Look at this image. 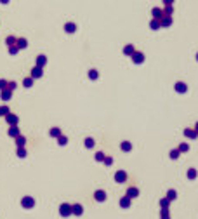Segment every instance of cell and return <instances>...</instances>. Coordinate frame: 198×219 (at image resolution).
Segmentation results:
<instances>
[{"instance_id":"12","label":"cell","mask_w":198,"mask_h":219,"mask_svg":"<svg viewBox=\"0 0 198 219\" xmlns=\"http://www.w3.org/2000/svg\"><path fill=\"white\" fill-rule=\"evenodd\" d=\"M42 75H44V70H42L40 66H35V68L31 70V78H33V80H35V78H40Z\"/></svg>"},{"instance_id":"31","label":"cell","mask_w":198,"mask_h":219,"mask_svg":"<svg viewBox=\"0 0 198 219\" xmlns=\"http://www.w3.org/2000/svg\"><path fill=\"white\" fill-rule=\"evenodd\" d=\"M168 205H170V200L165 197V198H160V207L162 209H168Z\"/></svg>"},{"instance_id":"33","label":"cell","mask_w":198,"mask_h":219,"mask_svg":"<svg viewBox=\"0 0 198 219\" xmlns=\"http://www.w3.org/2000/svg\"><path fill=\"white\" fill-rule=\"evenodd\" d=\"M179 155H181V153H179V149H177V148H176V149H170V153H168V157H170L172 160H177V158H179Z\"/></svg>"},{"instance_id":"8","label":"cell","mask_w":198,"mask_h":219,"mask_svg":"<svg viewBox=\"0 0 198 219\" xmlns=\"http://www.w3.org/2000/svg\"><path fill=\"white\" fill-rule=\"evenodd\" d=\"M172 16H163V18H160V28H168L170 24H172Z\"/></svg>"},{"instance_id":"45","label":"cell","mask_w":198,"mask_h":219,"mask_svg":"<svg viewBox=\"0 0 198 219\" xmlns=\"http://www.w3.org/2000/svg\"><path fill=\"white\" fill-rule=\"evenodd\" d=\"M0 2H2V4H7V2H9V0H0Z\"/></svg>"},{"instance_id":"16","label":"cell","mask_w":198,"mask_h":219,"mask_svg":"<svg viewBox=\"0 0 198 219\" xmlns=\"http://www.w3.org/2000/svg\"><path fill=\"white\" fill-rule=\"evenodd\" d=\"M16 47H18V49H26V47H28V40L26 38H18L16 40Z\"/></svg>"},{"instance_id":"6","label":"cell","mask_w":198,"mask_h":219,"mask_svg":"<svg viewBox=\"0 0 198 219\" xmlns=\"http://www.w3.org/2000/svg\"><path fill=\"white\" fill-rule=\"evenodd\" d=\"M5 120H7V124H9V125H18V122H19V117L9 111V113L5 115Z\"/></svg>"},{"instance_id":"27","label":"cell","mask_w":198,"mask_h":219,"mask_svg":"<svg viewBox=\"0 0 198 219\" xmlns=\"http://www.w3.org/2000/svg\"><path fill=\"white\" fill-rule=\"evenodd\" d=\"M10 96H12V90H9V89H4V90H2V99H4V101H9Z\"/></svg>"},{"instance_id":"15","label":"cell","mask_w":198,"mask_h":219,"mask_svg":"<svg viewBox=\"0 0 198 219\" xmlns=\"http://www.w3.org/2000/svg\"><path fill=\"white\" fill-rule=\"evenodd\" d=\"M64 31H66V33H75V31H77V23H71V21L66 23V24H64Z\"/></svg>"},{"instance_id":"42","label":"cell","mask_w":198,"mask_h":219,"mask_svg":"<svg viewBox=\"0 0 198 219\" xmlns=\"http://www.w3.org/2000/svg\"><path fill=\"white\" fill-rule=\"evenodd\" d=\"M18 50H19V49H18L16 45H10V47H9V52L12 54V56H14V54H18Z\"/></svg>"},{"instance_id":"46","label":"cell","mask_w":198,"mask_h":219,"mask_svg":"<svg viewBox=\"0 0 198 219\" xmlns=\"http://www.w3.org/2000/svg\"><path fill=\"white\" fill-rule=\"evenodd\" d=\"M195 130H197V132H198V122H197V125H195Z\"/></svg>"},{"instance_id":"20","label":"cell","mask_w":198,"mask_h":219,"mask_svg":"<svg viewBox=\"0 0 198 219\" xmlns=\"http://www.w3.org/2000/svg\"><path fill=\"white\" fill-rule=\"evenodd\" d=\"M197 176H198V172H197V169H188V172H186V178H188L189 181L197 179Z\"/></svg>"},{"instance_id":"34","label":"cell","mask_w":198,"mask_h":219,"mask_svg":"<svg viewBox=\"0 0 198 219\" xmlns=\"http://www.w3.org/2000/svg\"><path fill=\"white\" fill-rule=\"evenodd\" d=\"M89 78L90 80H98L99 78V71L98 70H89Z\"/></svg>"},{"instance_id":"41","label":"cell","mask_w":198,"mask_h":219,"mask_svg":"<svg viewBox=\"0 0 198 219\" xmlns=\"http://www.w3.org/2000/svg\"><path fill=\"white\" fill-rule=\"evenodd\" d=\"M16 87H18V84H16V82H7V87H5V89H9V90H14V89H16Z\"/></svg>"},{"instance_id":"4","label":"cell","mask_w":198,"mask_h":219,"mask_svg":"<svg viewBox=\"0 0 198 219\" xmlns=\"http://www.w3.org/2000/svg\"><path fill=\"white\" fill-rule=\"evenodd\" d=\"M174 90L179 92V94H186V92H188V84H184V82H177V84H174Z\"/></svg>"},{"instance_id":"26","label":"cell","mask_w":198,"mask_h":219,"mask_svg":"<svg viewBox=\"0 0 198 219\" xmlns=\"http://www.w3.org/2000/svg\"><path fill=\"white\" fill-rule=\"evenodd\" d=\"M167 198L170 200V202H174V200L177 198V191H176V189H168L167 191Z\"/></svg>"},{"instance_id":"30","label":"cell","mask_w":198,"mask_h":219,"mask_svg":"<svg viewBox=\"0 0 198 219\" xmlns=\"http://www.w3.org/2000/svg\"><path fill=\"white\" fill-rule=\"evenodd\" d=\"M160 219H170V210H168V209H162V210H160Z\"/></svg>"},{"instance_id":"36","label":"cell","mask_w":198,"mask_h":219,"mask_svg":"<svg viewBox=\"0 0 198 219\" xmlns=\"http://www.w3.org/2000/svg\"><path fill=\"white\" fill-rule=\"evenodd\" d=\"M18 157H19V158H24V157H26V149H24V146H19V148H18Z\"/></svg>"},{"instance_id":"25","label":"cell","mask_w":198,"mask_h":219,"mask_svg":"<svg viewBox=\"0 0 198 219\" xmlns=\"http://www.w3.org/2000/svg\"><path fill=\"white\" fill-rule=\"evenodd\" d=\"M134 50H136V49H134V45H132V44H127V45L123 47V54H125V56H130Z\"/></svg>"},{"instance_id":"24","label":"cell","mask_w":198,"mask_h":219,"mask_svg":"<svg viewBox=\"0 0 198 219\" xmlns=\"http://www.w3.org/2000/svg\"><path fill=\"white\" fill-rule=\"evenodd\" d=\"M162 10H163L165 16H174V5H165Z\"/></svg>"},{"instance_id":"44","label":"cell","mask_w":198,"mask_h":219,"mask_svg":"<svg viewBox=\"0 0 198 219\" xmlns=\"http://www.w3.org/2000/svg\"><path fill=\"white\" fill-rule=\"evenodd\" d=\"M162 2H163L165 5H172V4H174V0H162Z\"/></svg>"},{"instance_id":"35","label":"cell","mask_w":198,"mask_h":219,"mask_svg":"<svg viewBox=\"0 0 198 219\" xmlns=\"http://www.w3.org/2000/svg\"><path fill=\"white\" fill-rule=\"evenodd\" d=\"M23 85H24L26 89H28V87H33V78H31V77L24 78V80H23Z\"/></svg>"},{"instance_id":"28","label":"cell","mask_w":198,"mask_h":219,"mask_svg":"<svg viewBox=\"0 0 198 219\" xmlns=\"http://www.w3.org/2000/svg\"><path fill=\"white\" fill-rule=\"evenodd\" d=\"M177 149H179V153H188V151H189V144H188V143H181Z\"/></svg>"},{"instance_id":"21","label":"cell","mask_w":198,"mask_h":219,"mask_svg":"<svg viewBox=\"0 0 198 219\" xmlns=\"http://www.w3.org/2000/svg\"><path fill=\"white\" fill-rule=\"evenodd\" d=\"M149 28H151V30H160V19L153 18V19L149 21Z\"/></svg>"},{"instance_id":"37","label":"cell","mask_w":198,"mask_h":219,"mask_svg":"<svg viewBox=\"0 0 198 219\" xmlns=\"http://www.w3.org/2000/svg\"><path fill=\"white\" fill-rule=\"evenodd\" d=\"M103 158H104V153H103V151H98V153L94 155V160H96V162H103Z\"/></svg>"},{"instance_id":"29","label":"cell","mask_w":198,"mask_h":219,"mask_svg":"<svg viewBox=\"0 0 198 219\" xmlns=\"http://www.w3.org/2000/svg\"><path fill=\"white\" fill-rule=\"evenodd\" d=\"M59 134H61V129H59V127H52V129L49 130V136H50V138H58Z\"/></svg>"},{"instance_id":"47","label":"cell","mask_w":198,"mask_h":219,"mask_svg":"<svg viewBox=\"0 0 198 219\" xmlns=\"http://www.w3.org/2000/svg\"><path fill=\"white\" fill-rule=\"evenodd\" d=\"M197 61H198V52H197Z\"/></svg>"},{"instance_id":"10","label":"cell","mask_w":198,"mask_h":219,"mask_svg":"<svg viewBox=\"0 0 198 219\" xmlns=\"http://www.w3.org/2000/svg\"><path fill=\"white\" fill-rule=\"evenodd\" d=\"M71 214H73V216H82V214H83V207H82V203H75V205H71Z\"/></svg>"},{"instance_id":"17","label":"cell","mask_w":198,"mask_h":219,"mask_svg":"<svg viewBox=\"0 0 198 219\" xmlns=\"http://www.w3.org/2000/svg\"><path fill=\"white\" fill-rule=\"evenodd\" d=\"M21 134V130L18 125H10V129H9V136L10 138H16V136H19Z\"/></svg>"},{"instance_id":"13","label":"cell","mask_w":198,"mask_h":219,"mask_svg":"<svg viewBox=\"0 0 198 219\" xmlns=\"http://www.w3.org/2000/svg\"><path fill=\"white\" fill-rule=\"evenodd\" d=\"M184 136H186L188 139H197V138H198V132L195 129H184Z\"/></svg>"},{"instance_id":"43","label":"cell","mask_w":198,"mask_h":219,"mask_svg":"<svg viewBox=\"0 0 198 219\" xmlns=\"http://www.w3.org/2000/svg\"><path fill=\"white\" fill-rule=\"evenodd\" d=\"M5 87H7V80L2 78V80H0V90H4Z\"/></svg>"},{"instance_id":"23","label":"cell","mask_w":198,"mask_h":219,"mask_svg":"<svg viewBox=\"0 0 198 219\" xmlns=\"http://www.w3.org/2000/svg\"><path fill=\"white\" fill-rule=\"evenodd\" d=\"M56 139H58V144H59V146H66V144H68V138L63 136V134H59Z\"/></svg>"},{"instance_id":"11","label":"cell","mask_w":198,"mask_h":219,"mask_svg":"<svg viewBox=\"0 0 198 219\" xmlns=\"http://www.w3.org/2000/svg\"><path fill=\"white\" fill-rule=\"evenodd\" d=\"M127 197H129V198H137V197H139V189L136 188V186L127 188Z\"/></svg>"},{"instance_id":"39","label":"cell","mask_w":198,"mask_h":219,"mask_svg":"<svg viewBox=\"0 0 198 219\" xmlns=\"http://www.w3.org/2000/svg\"><path fill=\"white\" fill-rule=\"evenodd\" d=\"M103 164H104V165H113V158H111V157H106V155H104V158H103Z\"/></svg>"},{"instance_id":"40","label":"cell","mask_w":198,"mask_h":219,"mask_svg":"<svg viewBox=\"0 0 198 219\" xmlns=\"http://www.w3.org/2000/svg\"><path fill=\"white\" fill-rule=\"evenodd\" d=\"M9 111H10L9 106H0V117H5V115H7Z\"/></svg>"},{"instance_id":"14","label":"cell","mask_w":198,"mask_h":219,"mask_svg":"<svg viewBox=\"0 0 198 219\" xmlns=\"http://www.w3.org/2000/svg\"><path fill=\"white\" fill-rule=\"evenodd\" d=\"M151 16L157 18V19H160V18H163L165 14H163V10L160 9V7H153V9H151Z\"/></svg>"},{"instance_id":"7","label":"cell","mask_w":198,"mask_h":219,"mask_svg":"<svg viewBox=\"0 0 198 219\" xmlns=\"http://www.w3.org/2000/svg\"><path fill=\"white\" fill-rule=\"evenodd\" d=\"M115 181L117 183H125L127 181V172L125 170H117L115 172Z\"/></svg>"},{"instance_id":"22","label":"cell","mask_w":198,"mask_h":219,"mask_svg":"<svg viewBox=\"0 0 198 219\" xmlns=\"http://www.w3.org/2000/svg\"><path fill=\"white\" fill-rule=\"evenodd\" d=\"M14 139H16V144H18V148L26 144V138H24V136H21V134H19V136H16Z\"/></svg>"},{"instance_id":"2","label":"cell","mask_w":198,"mask_h":219,"mask_svg":"<svg viewBox=\"0 0 198 219\" xmlns=\"http://www.w3.org/2000/svg\"><path fill=\"white\" fill-rule=\"evenodd\" d=\"M21 207L23 209H33L35 207V198L33 197H23L21 198Z\"/></svg>"},{"instance_id":"32","label":"cell","mask_w":198,"mask_h":219,"mask_svg":"<svg viewBox=\"0 0 198 219\" xmlns=\"http://www.w3.org/2000/svg\"><path fill=\"white\" fill-rule=\"evenodd\" d=\"M83 144H85V148H94V144H96V143H94V139H92V138H85V141H83Z\"/></svg>"},{"instance_id":"5","label":"cell","mask_w":198,"mask_h":219,"mask_svg":"<svg viewBox=\"0 0 198 219\" xmlns=\"http://www.w3.org/2000/svg\"><path fill=\"white\" fill-rule=\"evenodd\" d=\"M59 214L63 216V218L71 216V205H69V203H63V205L59 207Z\"/></svg>"},{"instance_id":"1","label":"cell","mask_w":198,"mask_h":219,"mask_svg":"<svg viewBox=\"0 0 198 219\" xmlns=\"http://www.w3.org/2000/svg\"><path fill=\"white\" fill-rule=\"evenodd\" d=\"M130 59H132V63H134V64H143L146 58H144V54H143V52H139V50H134V52L130 54Z\"/></svg>"},{"instance_id":"3","label":"cell","mask_w":198,"mask_h":219,"mask_svg":"<svg viewBox=\"0 0 198 219\" xmlns=\"http://www.w3.org/2000/svg\"><path fill=\"white\" fill-rule=\"evenodd\" d=\"M106 198H108V197H106V191H104V189H96V191H94V200H96V202L103 203Z\"/></svg>"},{"instance_id":"9","label":"cell","mask_w":198,"mask_h":219,"mask_svg":"<svg viewBox=\"0 0 198 219\" xmlns=\"http://www.w3.org/2000/svg\"><path fill=\"white\" fill-rule=\"evenodd\" d=\"M130 205H132V198H129L127 195L120 198V207H122V209H129Z\"/></svg>"},{"instance_id":"19","label":"cell","mask_w":198,"mask_h":219,"mask_svg":"<svg viewBox=\"0 0 198 219\" xmlns=\"http://www.w3.org/2000/svg\"><path fill=\"white\" fill-rule=\"evenodd\" d=\"M47 64V58L44 56V54H40L38 58H37V66H40V68H44Z\"/></svg>"},{"instance_id":"18","label":"cell","mask_w":198,"mask_h":219,"mask_svg":"<svg viewBox=\"0 0 198 219\" xmlns=\"http://www.w3.org/2000/svg\"><path fill=\"white\" fill-rule=\"evenodd\" d=\"M120 148H122V151L129 153V151H132V143H129V141H123V143L120 144Z\"/></svg>"},{"instance_id":"38","label":"cell","mask_w":198,"mask_h":219,"mask_svg":"<svg viewBox=\"0 0 198 219\" xmlns=\"http://www.w3.org/2000/svg\"><path fill=\"white\" fill-rule=\"evenodd\" d=\"M16 40H18V38H16V37H7V40H5V44H7L9 47H10V45H16Z\"/></svg>"}]
</instances>
